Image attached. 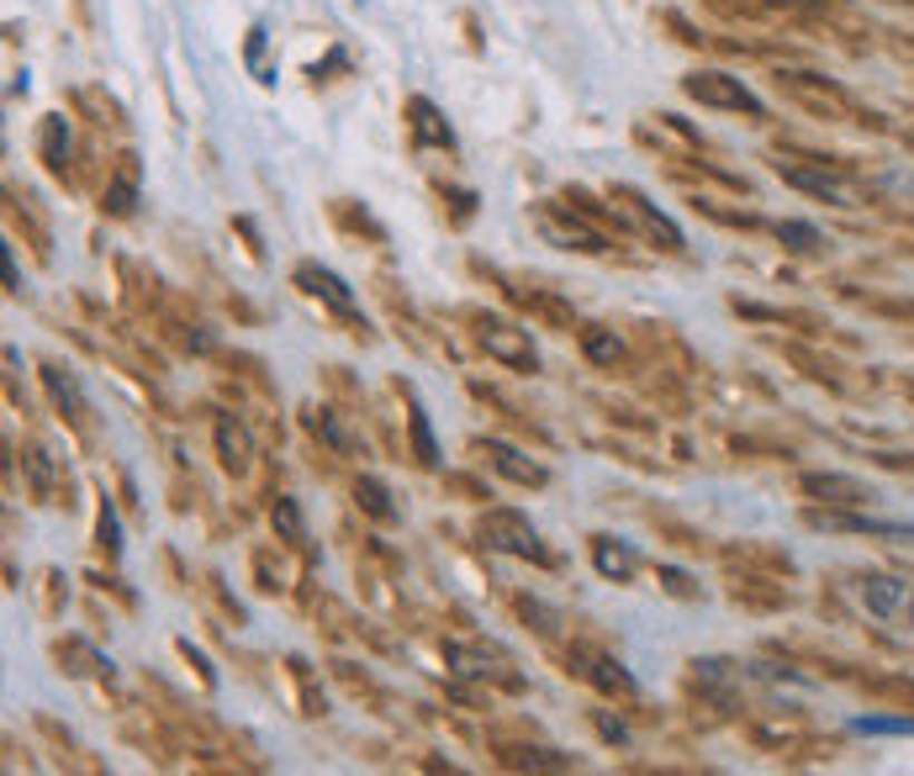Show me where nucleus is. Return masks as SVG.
Segmentation results:
<instances>
[{
    "label": "nucleus",
    "mask_w": 914,
    "mask_h": 776,
    "mask_svg": "<svg viewBox=\"0 0 914 776\" xmlns=\"http://www.w3.org/2000/svg\"><path fill=\"white\" fill-rule=\"evenodd\" d=\"M117 539H123V528H117V507H111V502H101V544L111 550V555H123V544H117Z\"/></svg>",
    "instance_id": "nucleus-29"
},
{
    "label": "nucleus",
    "mask_w": 914,
    "mask_h": 776,
    "mask_svg": "<svg viewBox=\"0 0 914 776\" xmlns=\"http://www.w3.org/2000/svg\"><path fill=\"white\" fill-rule=\"evenodd\" d=\"M856 598L883 623H914V586L904 576H862Z\"/></svg>",
    "instance_id": "nucleus-5"
},
{
    "label": "nucleus",
    "mask_w": 914,
    "mask_h": 776,
    "mask_svg": "<svg viewBox=\"0 0 914 776\" xmlns=\"http://www.w3.org/2000/svg\"><path fill=\"white\" fill-rule=\"evenodd\" d=\"M138 180H143L138 159L123 154V159H117V175L106 180V212H111V217H133V206H138Z\"/></svg>",
    "instance_id": "nucleus-13"
},
{
    "label": "nucleus",
    "mask_w": 914,
    "mask_h": 776,
    "mask_svg": "<svg viewBox=\"0 0 914 776\" xmlns=\"http://www.w3.org/2000/svg\"><path fill=\"white\" fill-rule=\"evenodd\" d=\"M804 492L814 502H830V507H862V502H877V486L856 476H840V471H809L804 476Z\"/></svg>",
    "instance_id": "nucleus-6"
},
{
    "label": "nucleus",
    "mask_w": 914,
    "mask_h": 776,
    "mask_svg": "<svg viewBox=\"0 0 914 776\" xmlns=\"http://www.w3.org/2000/svg\"><path fill=\"white\" fill-rule=\"evenodd\" d=\"M296 285H302L307 297H318L333 312V318H344V322H354L360 333H366V318H360V301H354V291H349L344 280L333 275L328 264H312V259H302L296 264Z\"/></svg>",
    "instance_id": "nucleus-4"
},
{
    "label": "nucleus",
    "mask_w": 914,
    "mask_h": 776,
    "mask_svg": "<svg viewBox=\"0 0 914 776\" xmlns=\"http://www.w3.org/2000/svg\"><path fill=\"white\" fill-rule=\"evenodd\" d=\"M682 90H688L698 106H719V111H751V117H761V96H756L746 80L725 75V69H698V75H688V80H682Z\"/></svg>",
    "instance_id": "nucleus-2"
},
{
    "label": "nucleus",
    "mask_w": 914,
    "mask_h": 776,
    "mask_svg": "<svg viewBox=\"0 0 914 776\" xmlns=\"http://www.w3.org/2000/svg\"><path fill=\"white\" fill-rule=\"evenodd\" d=\"M624 196H630L634 206H640V217H645V227H655V233H661V243H667V249H682V243H688V233H682V227H677V222H671L667 212H661V206H655V201H645V196H640V191H624Z\"/></svg>",
    "instance_id": "nucleus-21"
},
{
    "label": "nucleus",
    "mask_w": 914,
    "mask_h": 776,
    "mask_svg": "<svg viewBox=\"0 0 914 776\" xmlns=\"http://www.w3.org/2000/svg\"><path fill=\"white\" fill-rule=\"evenodd\" d=\"M777 175L788 180V185H798V191H809V196L830 201V206H852L846 180H835L830 169H809V164H798V159H782V164H777Z\"/></svg>",
    "instance_id": "nucleus-8"
},
{
    "label": "nucleus",
    "mask_w": 914,
    "mask_h": 776,
    "mask_svg": "<svg viewBox=\"0 0 914 776\" xmlns=\"http://www.w3.org/2000/svg\"><path fill=\"white\" fill-rule=\"evenodd\" d=\"M582 355H587L592 365H619V355H624V343L613 339L609 328H582Z\"/></svg>",
    "instance_id": "nucleus-25"
},
{
    "label": "nucleus",
    "mask_w": 914,
    "mask_h": 776,
    "mask_svg": "<svg viewBox=\"0 0 914 776\" xmlns=\"http://www.w3.org/2000/svg\"><path fill=\"white\" fill-rule=\"evenodd\" d=\"M809 523L819 528H852V534H888V539H914V523L904 517H873V513H809Z\"/></svg>",
    "instance_id": "nucleus-10"
},
{
    "label": "nucleus",
    "mask_w": 914,
    "mask_h": 776,
    "mask_svg": "<svg viewBox=\"0 0 914 776\" xmlns=\"http://www.w3.org/2000/svg\"><path fill=\"white\" fill-rule=\"evenodd\" d=\"M217 459H223V471L233 476H244L249 459H254V438L239 418H217Z\"/></svg>",
    "instance_id": "nucleus-12"
},
{
    "label": "nucleus",
    "mask_w": 914,
    "mask_h": 776,
    "mask_svg": "<svg viewBox=\"0 0 914 776\" xmlns=\"http://www.w3.org/2000/svg\"><path fill=\"white\" fill-rule=\"evenodd\" d=\"M692 677H698L703 692H713L719 702H730V692L740 687V666H735V660H719V656H703V660H692Z\"/></svg>",
    "instance_id": "nucleus-15"
},
{
    "label": "nucleus",
    "mask_w": 914,
    "mask_h": 776,
    "mask_svg": "<svg viewBox=\"0 0 914 776\" xmlns=\"http://www.w3.org/2000/svg\"><path fill=\"white\" fill-rule=\"evenodd\" d=\"M476 539H482L487 550H503V555H524V560H539V565L550 560L539 528H534L518 507H492V513H482L476 517Z\"/></svg>",
    "instance_id": "nucleus-1"
},
{
    "label": "nucleus",
    "mask_w": 914,
    "mask_h": 776,
    "mask_svg": "<svg viewBox=\"0 0 914 776\" xmlns=\"http://www.w3.org/2000/svg\"><path fill=\"white\" fill-rule=\"evenodd\" d=\"M482 455L492 459V471H497V476L518 481V486H545V481H550L545 465H534L524 449H513V444H503V438H487V444H482Z\"/></svg>",
    "instance_id": "nucleus-9"
},
{
    "label": "nucleus",
    "mask_w": 914,
    "mask_h": 776,
    "mask_svg": "<svg viewBox=\"0 0 914 776\" xmlns=\"http://www.w3.org/2000/svg\"><path fill=\"white\" fill-rule=\"evenodd\" d=\"M0 264H6V291H11V297H21V270H17V254H11V249H0Z\"/></svg>",
    "instance_id": "nucleus-31"
},
{
    "label": "nucleus",
    "mask_w": 914,
    "mask_h": 776,
    "mask_svg": "<svg viewBox=\"0 0 914 776\" xmlns=\"http://www.w3.org/2000/svg\"><path fill=\"white\" fill-rule=\"evenodd\" d=\"M518 766H539V772H566L571 760L566 756H555V750H518Z\"/></svg>",
    "instance_id": "nucleus-28"
},
{
    "label": "nucleus",
    "mask_w": 914,
    "mask_h": 776,
    "mask_svg": "<svg viewBox=\"0 0 914 776\" xmlns=\"http://www.w3.org/2000/svg\"><path fill=\"white\" fill-rule=\"evenodd\" d=\"M407 434H412V455L418 465H439V444H434V428H428V413L412 401V413H407Z\"/></svg>",
    "instance_id": "nucleus-23"
},
{
    "label": "nucleus",
    "mask_w": 914,
    "mask_h": 776,
    "mask_svg": "<svg viewBox=\"0 0 914 776\" xmlns=\"http://www.w3.org/2000/svg\"><path fill=\"white\" fill-rule=\"evenodd\" d=\"M476 339H482V349H487L492 359H503V365H513V370H539V349H534V339H528L518 322L508 318H476Z\"/></svg>",
    "instance_id": "nucleus-3"
},
{
    "label": "nucleus",
    "mask_w": 914,
    "mask_h": 776,
    "mask_svg": "<svg viewBox=\"0 0 914 776\" xmlns=\"http://www.w3.org/2000/svg\"><path fill=\"white\" fill-rule=\"evenodd\" d=\"M354 497H360V507H366L370 517H381V523L397 517V502H391V492H387V481L381 476H360L354 481Z\"/></svg>",
    "instance_id": "nucleus-20"
},
{
    "label": "nucleus",
    "mask_w": 914,
    "mask_h": 776,
    "mask_svg": "<svg viewBox=\"0 0 914 776\" xmlns=\"http://www.w3.org/2000/svg\"><path fill=\"white\" fill-rule=\"evenodd\" d=\"M270 523L285 544H307V517H302V502L296 497H275L270 502Z\"/></svg>",
    "instance_id": "nucleus-17"
},
{
    "label": "nucleus",
    "mask_w": 914,
    "mask_h": 776,
    "mask_svg": "<svg viewBox=\"0 0 914 776\" xmlns=\"http://www.w3.org/2000/svg\"><path fill=\"white\" fill-rule=\"evenodd\" d=\"M42 386H48V397L59 401V407H64V413H69V418H80V391H75V380H69V370H54V365H48V370H42Z\"/></svg>",
    "instance_id": "nucleus-26"
},
{
    "label": "nucleus",
    "mask_w": 914,
    "mask_h": 776,
    "mask_svg": "<svg viewBox=\"0 0 914 776\" xmlns=\"http://www.w3.org/2000/svg\"><path fill=\"white\" fill-rule=\"evenodd\" d=\"M777 239L788 243V249H798V254H819V249H825V233H819L814 222H798V217L777 222Z\"/></svg>",
    "instance_id": "nucleus-24"
},
{
    "label": "nucleus",
    "mask_w": 914,
    "mask_h": 776,
    "mask_svg": "<svg viewBox=\"0 0 914 776\" xmlns=\"http://www.w3.org/2000/svg\"><path fill=\"white\" fill-rule=\"evenodd\" d=\"M592 724H597V735H603V739H613V745H630V729H624L613 714H592Z\"/></svg>",
    "instance_id": "nucleus-30"
},
{
    "label": "nucleus",
    "mask_w": 914,
    "mask_h": 776,
    "mask_svg": "<svg viewBox=\"0 0 914 776\" xmlns=\"http://www.w3.org/2000/svg\"><path fill=\"white\" fill-rule=\"evenodd\" d=\"M407 117H412V138H418V143H445V148H455V133H449L445 111H439L434 100L412 96V100H407Z\"/></svg>",
    "instance_id": "nucleus-14"
},
{
    "label": "nucleus",
    "mask_w": 914,
    "mask_h": 776,
    "mask_svg": "<svg viewBox=\"0 0 914 776\" xmlns=\"http://www.w3.org/2000/svg\"><path fill=\"white\" fill-rule=\"evenodd\" d=\"M592 565H597V576L630 581L634 571H640V550L624 544V539H613V534H597L592 539Z\"/></svg>",
    "instance_id": "nucleus-11"
},
{
    "label": "nucleus",
    "mask_w": 914,
    "mask_h": 776,
    "mask_svg": "<svg viewBox=\"0 0 914 776\" xmlns=\"http://www.w3.org/2000/svg\"><path fill=\"white\" fill-rule=\"evenodd\" d=\"M445 660L455 666V677H492L503 666L492 650H470V644H445Z\"/></svg>",
    "instance_id": "nucleus-19"
},
{
    "label": "nucleus",
    "mask_w": 914,
    "mask_h": 776,
    "mask_svg": "<svg viewBox=\"0 0 914 776\" xmlns=\"http://www.w3.org/2000/svg\"><path fill=\"white\" fill-rule=\"evenodd\" d=\"M42 159L64 175V164H69V122L64 117H42Z\"/></svg>",
    "instance_id": "nucleus-22"
},
{
    "label": "nucleus",
    "mask_w": 914,
    "mask_h": 776,
    "mask_svg": "<svg viewBox=\"0 0 914 776\" xmlns=\"http://www.w3.org/2000/svg\"><path fill=\"white\" fill-rule=\"evenodd\" d=\"M249 69H254L264 85L275 80V69L264 64V27H249Z\"/></svg>",
    "instance_id": "nucleus-27"
},
{
    "label": "nucleus",
    "mask_w": 914,
    "mask_h": 776,
    "mask_svg": "<svg viewBox=\"0 0 914 776\" xmlns=\"http://www.w3.org/2000/svg\"><path fill=\"white\" fill-rule=\"evenodd\" d=\"M539 233H545L550 243H561V249H582V254H603V249H609L587 222L566 217V206H539Z\"/></svg>",
    "instance_id": "nucleus-7"
},
{
    "label": "nucleus",
    "mask_w": 914,
    "mask_h": 776,
    "mask_svg": "<svg viewBox=\"0 0 914 776\" xmlns=\"http://www.w3.org/2000/svg\"><path fill=\"white\" fill-rule=\"evenodd\" d=\"M661 576L671 581V592H677V598H698V586H692V576H688V571H671V565H667Z\"/></svg>",
    "instance_id": "nucleus-32"
},
{
    "label": "nucleus",
    "mask_w": 914,
    "mask_h": 776,
    "mask_svg": "<svg viewBox=\"0 0 914 776\" xmlns=\"http://www.w3.org/2000/svg\"><path fill=\"white\" fill-rule=\"evenodd\" d=\"M312 428H323V434H328V444H339V449H344V444H349V438H344V428H339V423L328 418V413H318V418H312Z\"/></svg>",
    "instance_id": "nucleus-33"
},
{
    "label": "nucleus",
    "mask_w": 914,
    "mask_h": 776,
    "mask_svg": "<svg viewBox=\"0 0 914 776\" xmlns=\"http://www.w3.org/2000/svg\"><path fill=\"white\" fill-rule=\"evenodd\" d=\"M576 666H587V677L597 681V687H609V692H624V697L640 692V681H634L613 656H592V650H576Z\"/></svg>",
    "instance_id": "nucleus-16"
},
{
    "label": "nucleus",
    "mask_w": 914,
    "mask_h": 776,
    "mask_svg": "<svg viewBox=\"0 0 914 776\" xmlns=\"http://www.w3.org/2000/svg\"><path fill=\"white\" fill-rule=\"evenodd\" d=\"M852 735H862V739H910L914 735V718H883V714H867V718H852L846 724Z\"/></svg>",
    "instance_id": "nucleus-18"
}]
</instances>
